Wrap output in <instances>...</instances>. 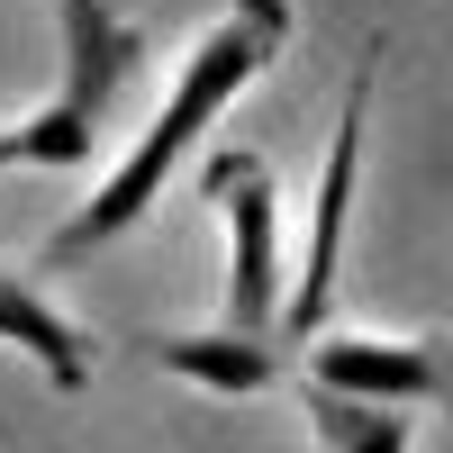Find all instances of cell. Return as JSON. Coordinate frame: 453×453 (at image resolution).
Wrapping results in <instances>:
<instances>
[{"mask_svg":"<svg viewBox=\"0 0 453 453\" xmlns=\"http://www.w3.org/2000/svg\"><path fill=\"white\" fill-rule=\"evenodd\" d=\"M299 408H309L326 453H418V418H408V408L345 399V390H318V381H299Z\"/></svg>","mask_w":453,"mask_h":453,"instance_id":"8","label":"cell"},{"mask_svg":"<svg viewBox=\"0 0 453 453\" xmlns=\"http://www.w3.org/2000/svg\"><path fill=\"white\" fill-rule=\"evenodd\" d=\"M200 200L226 226V326L281 335V191H273V164L245 155V145H218L200 164Z\"/></svg>","mask_w":453,"mask_h":453,"instance_id":"3","label":"cell"},{"mask_svg":"<svg viewBox=\"0 0 453 453\" xmlns=\"http://www.w3.org/2000/svg\"><path fill=\"white\" fill-rule=\"evenodd\" d=\"M145 354H155L173 381L191 390H218V399H263L281 381V335H236V326H191V335H145Z\"/></svg>","mask_w":453,"mask_h":453,"instance_id":"6","label":"cell"},{"mask_svg":"<svg viewBox=\"0 0 453 453\" xmlns=\"http://www.w3.org/2000/svg\"><path fill=\"white\" fill-rule=\"evenodd\" d=\"M0 173H19V127H0Z\"/></svg>","mask_w":453,"mask_h":453,"instance_id":"9","label":"cell"},{"mask_svg":"<svg viewBox=\"0 0 453 453\" xmlns=\"http://www.w3.org/2000/svg\"><path fill=\"white\" fill-rule=\"evenodd\" d=\"M64 27V82L46 109H27L19 127V173H82L100 155V127L119 119V100L145 82V27L119 0H55Z\"/></svg>","mask_w":453,"mask_h":453,"instance_id":"2","label":"cell"},{"mask_svg":"<svg viewBox=\"0 0 453 453\" xmlns=\"http://www.w3.org/2000/svg\"><path fill=\"white\" fill-rule=\"evenodd\" d=\"M0 345H19L55 390H91V335L73 326L27 273H0Z\"/></svg>","mask_w":453,"mask_h":453,"instance_id":"7","label":"cell"},{"mask_svg":"<svg viewBox=\"0 0 453 453\" xmlns=\"http://www.w3.org/2000/svg\"><path fill=\"white\" fill-rule=\"evenodd\" d=\"M281 46H290V0H226L218 27H200V46L181 55L164 109L136 127L127 155L109 164V181H100V191L55 226L46 245H36V273H64V263H82V254H100V245H119L127 226L164 200V181L191 164V145L226 119V100H236L245 82H263V73H273Z\"/></svg>","mask_w":453,"mask_h":453,"instance_id":"1","label":"cell"},{"mask_svg":"<svg viewBox=\"0 0 453 453\" xmlns=\"http://www.w3.org/2000/svg\"><path fill=\"white\" fill-rule=\"evenodd\" d=\"M309 381L381 408H453V335H309Z\"/></svg>","mask_w":453,"mask_h":453,"instance_id":"5","label":"cell"},{"mask_svg":"<svg viewBox=\"0 0 453 453\" xmlns=\"http://www.w3.org/2000/svg\"><path fill=\"white\" fill-rule=\"evenodd\" d=\"M372 82H381V46H363L354 82H345V109H335V145H326V173H318V209H309V254H299V281L281 290V335H290V345L326 335V309H335V263H345V218H354V173H363Z\"/></svg>","mask_w":453,"mask_h":453,"instance_id":"4","label":"cell"}]
</instances>
